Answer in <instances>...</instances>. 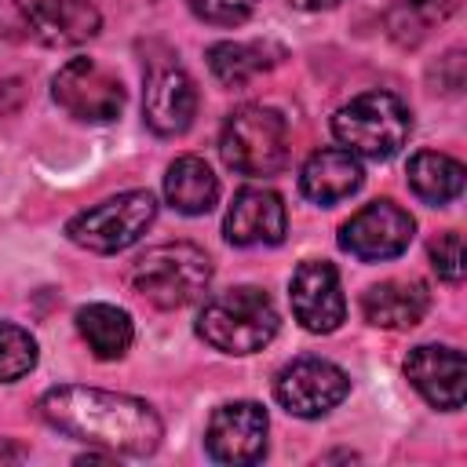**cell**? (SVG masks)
<instances>
[{
	"label": "cell",
	"instance_id": "23",
	"mask_svg": "<svg viewBox=\"0 0 467 467\" xmlns=\"http://www.w3.org/2000/svg\"><path fill=\"white\" fill-rule=\"evenodd\" d=\"M36 368V339L15 321H0V383H15Z\"/></svg>",
	"mask_w": 467,
	"mask_h": 467
},
{
	"label": "cell",
	"instance_id": "3",
	"mask_svg": "<svg viewBox=\"0 0 467 467\" xmlns=\"http://www.w3.org/2000/svg\"><path fill=\"white\" fill-rule=\"evenodd\" d=\"M212 285V259L190 241L146 248L131 266V288L157 310H179L201 299Z\"/></svg>",
	"mask_w": 467,
	"mask_h": 467
},
{
	"label": "cell",
	"instance_id": "2",
	"mask_svg": "<svg viewBox=\"0 0 467 467\" xmlns=\"http://www.w3.org/2000/svg\"><path fill=\"white\" fill-rule=\"evenodd\" d=\"M197 336L223 354H255L277 336L274 299L255 285L226 288L201 306Z\"/></svg>",
	"mask_w": 467,
	"mask_h": 467
},
{
	"label": "cell",
	"instance_id": "25",
	"mask_svg": "<svg viewBox=\"0 0 467 467\" xmlns=\"http://www.w3.org/2000/svg\"><path fill=\"white\" fill-rule=\"evenodd\" d=\"M259 0H186V7L208 26H241Z\"/></svg>",
	"mask_w": 467,
	"mask_h": 467
},
{
	"label": "cell",
	"instance_id": "21",
	"mask_svg": "<svg viewBox=\"0 0 467 467\" xmlns=\"http://www.w3.org/2000/svg\"><path fill=\"white\" fill-rule=\"evenodd\" d=\"M277 51H270V44H259V40H219L208 47V69L219 84L226 88H241L248 80H255L259 73H266L277 58Z\"/></svg>",
	"mask_w": 467,
	"mask_h": 467
},
{
	"label": "cell",
	"instance_id": "15",
	"mask_svg": "<svg viewBox=\"0 0 467 467\" xmlns=\"http://www.w3.org/2000/svg\"><path fill=\"white\" fill-rule=\"evenodd\" d=\"M405 376L434 409H445V412L463 409L467 365H463V354L456 347H441V343L412 347L405 358Z\"/></svg>",
	"mask_w": 467,
	"mask_h": 467
},
{
	"label": "cell",
	"instance_id": "16",
	"mask_svg": "<svg viewBox=\"0 0 467 467\" xmlns=\"http://www.w3.org/2000/svg\"><path fill=\"white\" fill-rule=\"evenodd\" d=\"M361 182H365L361 161H358L350 150H336V146L314 150V153L306 157L303 171H299V190H303V197L314 201V204H325V208H332V204L347 201L350 193H358Z\"/></svg>",
	"mask_w": 467,
	"mask_h": 467
},
{
	"label": "cell",
	"instance_id": "11",
	"mask_svg": "<svg viewBox=\"0 0 467 467\" xmlns=\"http://www.w3.org/2000/svg\"><path fill=\"white\" fill-rule=\"evenodd\" d=\"M288 299H292L296 321L314 336L336 332L347 317V299H343V288H339V274L325 259H306V263L296 266L292 285H288Z\"/></svg>",
	"mask_w": 467,
	"mask_h": 467
},
{
	"label": "cell",
	"instance_id": "12",
	"mask_svg": "<svg viewBox=\"0 0 467 467\" xmlns=\"http://www.w3.org/2000/svg\"><path fill=\"white\" fill-rule=\"evenodd\" d=\"M193 113H197V88L186 77V69L179 62H153L142 95V117L150 131L164 139L182 135L193 124Z\"/></svg>",
	"mask_w": 467,
	"mask_h": 467
},
{
	"label": "cell",
	"instance_id": "19",
	"mask_svg": "<svg viewBox=\"0 0 467 467\" xmlns=\"http://www.w3.org/2000/svg\"><path fill=\"white\" fill-rule=\"evenodd\" d=\"M77 332L88 343V350L99 361H117L128 354L131 339H135V325L128 317V310L113 306V303H88L77 310Z\"/></svg>",
	"mask_w": 467,
	"mask_h": 467
},
{
	"label": "cell",
	"instance_id": "9",
	"mask_svg": "<svg viewBox=\"0 0 467 467\" xmlns=\"http://www.w3.org/2000/svg\"><path fill=\"white\" fill-rule=\"evenodd\" d=\"M416 234V219L394 201H372L339 226V248L361 263L398 259Z\"/></svg>",
	"mask_w": 467,
	"mask_h": 467
},
{
	"label": "cell",
	"instance_id": "22",
	"mask_svg": "<svg viewBox=\"0 0 467 467\" xmlns=\"http://www.w3.org/2000/svg\"><path fill=\"white\" fill-rule=\"evenodd\" d=\"M456 7H460V0H398L387 11V33L401 47H416L420 40L431 36V29H438L445 18H452Z\"/></svg>",
	"mask_w": 467,
	"mask_h": 467
},
{
	"label": "cell",
	"instance_id": "18",
	"mask_svg": "<svg viewBox=\"0 0 467 467\" xmlns=\"http://www.w3.org/2000/svg\"><path fill=\"white\" fill-rule=\"evenodd\" d=\"M164 201L182 215H204L219 201V179L201 157H179L164 175Z\"/></svg>",
	"mask_w": 467,
	"mask_h": 467
},
{
	"label": "cell",
	"instance_id": "20",
	"mask_svg": "<svg viewBox=\"0 0 467 467\" xmlns=\"http://www.w3.org/2000/svg\"><path fill=\"white\" fill-rule=\"evenodd\" d=\"M409 186L423 204H449L463 193V164L438 150H420L409 161Z\"/></svg>",
	"mask_w": 467,
	"mask_h": 467
},
{
	"label": "cell",
	"instance_id": "10",
	"mask_svg": "<svg viewBox=\"0 0 467 467\" xmlns=\"http://www.w3.org/2000/svg\"><path fill=\"white\" fill-rule=\"evenodd\" d=\"M266 409L259 401H226L204 427V449L215 463H259L266 456Z\"/></svg>",
	"mask_w": 467,
	"mask_h": 467
},
{
	"label": "cell",
	"instance_id": "27",
	"mask_svg": "<svg viewBox=\"0 0 467 467\" xmlns=\"http://www.w3.org/2000/svg\"><path fill=\"white\" fill-rule=\"evenodd\" d=\"M288 4L299 7V11H328V7H336L343 0H288Z\"/></svg>",
	"mask_w": 467,
	"mask_h": 467
},
{
	"label": "cell",
	"instance_id": "7",
	"mask_svg": "<svg viewBox=\"0 0 467 467\" xmlns=\"http://www.w3.org/2000/svg\"><path fill=\"white\" fill-rule=\"evenodd\" d=\"M51 95L55 102L88 124H106L113 117H120L124 109V84L117 73H109L106 66H99L95 58H69L55 80H51Z\"/></svg>",
	"mask_w": 467,
	"mask_h": 467
},
{
	"label": "cell",
	"instance_id": "24",
	"mask_svg": "<svg viewBox=\"0 0 467 467\" xmlns=\"http://www.w3.org/2000/svg\"><path fill=\"white\" fill-rule=\"evenodd\" d=\"M431 266L441 281H460L463 277V237L456 230H445L431 241Z\"/></svg>",
	"mask_w": 467,
	"mask_h": 467
},
{
	"label": "cell",
	"instance_id": "14",
	"mask_svg": "<svg viewBox=\"0 0 467 467\" xmlns=\"http://www.w3.org/2000/svg\"><path fill=\"white\" fill-rule=\"evenodd\" d=\"M29 36L44 47H73L102 29V15L88 0H18Z\"/></svg>",
	"mask_w": 467,
	"mask_h": 467
},
{
	"label": "cell",
	"instance_id": "17",
	"mask_svg": "<svg viewBox=\"0 0 467 467\" xmlns=\"http://www.w3.org/2000/svg\"><path fill=\"white\" fill-rule=\"evenodd\" d=\"M431 310V292L423 281L409 277V281H379L372 288L361 292V314L368 325L376 328H412L427 317Z\"/></svg>",
	"mask_w": 467,
	"mask_h": 467
},
{
	"label": "cell",
	"instance_id": "8",
	"mask_svg": "<svg viewBox=\"0 0 467 467\" xmlns=\"http://www.w3.org/2000/svg\"><path fill=\"white\" fill-rule=\"evenodd\" d=\"M347 394H350V376L325 358H296L274 379L277 405L299 420H317L332 412Z\"/></svg>",
	"mask_w": 467,
	"mask_h": 467
},
{
	"label": "cell",
	"instance_id": "13",
	"mask_svg": "<svg viewBox=\"0 0 467 467\" xmlns=\"http://www.w3.org/2000/svg\"><path fill=\"white\" fill-rule=\"evenodd\" d=\"M288 230L285 201L266 190V186H244L234 193L226 219H223V237L237 248H255V244H281Z\"/></svg>",
	"mask_w": 467,
	"mask_h": 467
},
{
	"label": "cell",
	"instance_id": "5",
	"mask_svg": "<svg viewBox=\"0 0 467 467\" xmlns=\"http://www.w3.org/2000/svg\"><path fill=\"white\" fill-rule=\"evenodd\" d=\"M219 157L237 175H274L288 164V124L270 106H241L219 131Z\"/></svg>",
	"mask_w": 467,
	"mask_h": 467
},
{
	"label": "cell",
	"instance_id": "1",
	"mask_svg": "<svg viewBox=\"0 0 467 467\" xmlns=\"http://www.w3.org/2000/svg\"><path fill=\"white\" fill-rule=\"evenodd\" d=\"M40 416L58 434L99 445L109 456H150L164 438V423L142 398L62 383L40 398Z\"/></svg>",
	"mask_w": 467,
	"mask_h": 467
},
{
	"label": "cell",
	"instance_id": "6",
	"mask_svg": "<svg viewBox=\"0 0 467 467\" xmlns=\"http://www.w3.org/2000/svg\"><path fill=\"white\" fill-rule=\"evenodd\" d=\"M157 219V201L150 190H124L117 197H106L84 212H77L66 223V237L88 252L113 255L131 248Z\"/></svg>",
	"mask_w": 467,
	"mask_h": 467
},
{
	"label": "cell",
	"instance_id": "4",
	"mask_svg": "<svg viewBox=\"0 0 467 467\" xmlns=\"http://www.w3.org/2000/svg\"><path fill=\"white\" fill-rule=\"evenodd\" d=\"M332 135L354 157L390 161L412 135V109L390 91H365L332 113Z\"/></svg>",
	"mask_w": 467,
	"mask_h": 467
},
{
	"label": "cell",
	"instance_id": "26",
	"mask_svg": "<svg viewBox=\"0 0 467 467\" xmlns=\"http://www.w3.org/2000/svg\"><path fill=\"white\" fill-rule=\"evenodd\" d=\"M431 73L438 77V88H434V91L456 95V91L463 88V80H467V73H463V51H460V47H452L449 55H441V58H438V69H431Z\"/></svg>",
	"mask_w": 467,
	"mask_h": 467
}]
</instances>
